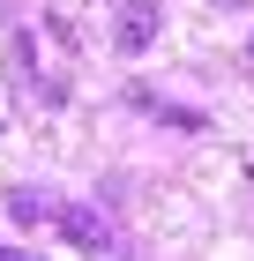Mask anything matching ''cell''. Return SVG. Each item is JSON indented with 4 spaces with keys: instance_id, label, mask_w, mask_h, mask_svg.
I'll use <instances>...</instances> for the list:
<instances>
[{
    "instance_id": "1",
    "label": "cell",
    "mask_w": 254,
    "mask_h": 261,
    "mask_svg": "<svg viewBox=\"0 0 254 261\" xmlns=\"http://www.w3.org/2000/svg\"><path fill=\"white\" fill-rule=\"evenodd\" d=\"M53 231L67 246H82V254H112V224L98 209H82V201H53Z\"/></svg>"
},
{
    "instance_id": "2",
    "label": "cell",
    "mask_w": 254,
    "mask_h": 261,
    "mask_svg": "<svg viewBox=\"0 0 254 261\" xmlns=\"http://www.w3.org/2000/svg\"><path fill=\"white\" fill-rule=\"evenodd\" d=\"M157 30H165V8H157V0H127L120 22H112V45L135 60V53H150V45H157Z\"/></svg>"
},
{
    "instance_id": "3",
    "label": "cell",
    "mask_w": 254,
    "mask_h": 261,
    "mask_svg": "<svg viewBox=\"0 0 254 261\" xmlns=\"http://www.w3.org/2000/svg\"><path fill=\"white\" fill-rule=\"evenodd\" d=\"M8 82H15L22 97L38 90V45H30V30H15V38H8Z\"/></svg>"
},
{
    "instance_id": "4",
    "label": "cell",
    "mask_w": 254,
    "mask_h": 261,
    "mask_svg": "<svg viewBox=\"0 0 254 261\" xmlns=\"http://www.w3.org/2000/svg\"><path fill=\"white\" fill-rule=\"evenodd\" d=\"M0 261H22V254H8V246H0Z\"/></svg>"
}]
</instances>
